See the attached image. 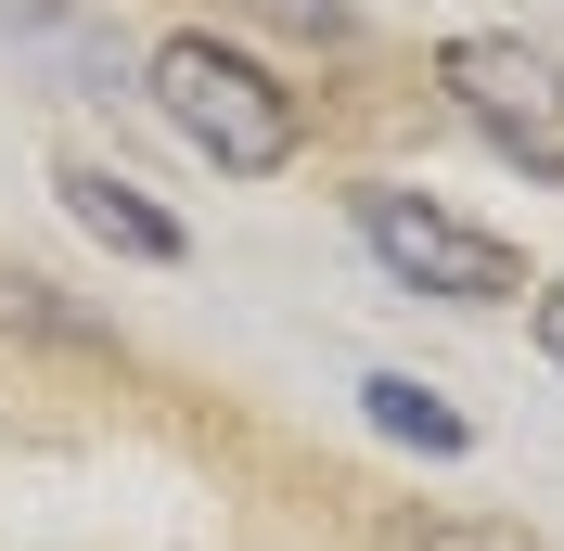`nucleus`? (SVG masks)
<instances>
[{
	"label": "nucleus",
	"instance_id": "1",
	"mask_svg": "<svg viewBox=\"0 0 564 551\" xmlns=\"http://www.w3.org/2000/svg\"><path fill=\"white\" fill-rule=\"evenodd\" d=\"M154 104H167V129L206 154V168H231V180H270V168H295L308 154V104L282 90L257 52H231V39H206V26H180V39H154Z\"/></svg>",
	"mask_w": 564,
	"mask_h": 551
},
{
	"label": "nucleus",
	"instance_id": "2",
	"mask_svg": "<svg viewBox=\"0 0 564 551\" xmlns=\"http://www.w3.org/2000/svg\"><path fill=\"white\" fill-rule=\"evenodd\" d=\"M436 90H449V116L488 141L500 168H527L539 193L564 180V65L539 39H500V26L436 39Z\"/></svg>",
	"mask_w": 564,
	"mask_h": 551
},
{
	"label": "nucleus",
	"instance_id": "3",
	"mask_svg": "<svg viewBox=\"0 0 564 551\" xmlns=\"http://www.w3.org/2000/svg\"><path fill=\"white\" fill-rule=\"evenodd\" d=\"M347 218H359V244L386 257V282H411V295H449V309H513V295H527V244L449 218L436 193H411V180H359Z\"/></svg>",
	"mask_w": 564,
	"mask_h": 551
},
{
	"label": "nucleus",
	"instance_id": "4",
	"mask_svg": "<svg viewBox=\"0 0 564 551\" xmlns=\"http://www.w3.org/2000/svg\"><path fill=\"white\" fill-rule=\"evenodd\" d=\"M52 193H65V218H77L90 244H116V257H141V270H180V257H193V231H180L141 180H116L104 154H65V168H52Z\"/></svg>",
	"mask_w": 564,
	"mask_h": 551
},
{
	"label": "nucleus",
	"instance_id": "5",
	"mask_svg": "<svg viewBox=\"0 0 564 551\" xmlns=\"http://www.w3.org/2000/svg\"><path fill=\"white\" fill-rule=\"evenodd\" d=\"M359 411H372V436L423 449V462H462V449H475V423H462L436 385H411V372H359Z\"/></svg>",
	"mask_w": 564,
	"mask_h": 551
},
{
	"label": "nucleus",
	"instance_id": "6",
	"mask_svg": "<svg viewBox=\"0 0 564 551\" xmlns=\"http://www.w3.org/2000/svg\"><path fill=\"white\" fill-rule=\"evenodd\" d=\"M0 334H39V346H104V321L65 309L39 270H0Z\"/></svg>",
	"mask_w": 564,
	"mask_h": 551
},
{
	"label": "nucleus",
	"instance_id": "7",
	"mask_svg": "<svg viewBox=\"0 0 564 551\" xmlns=\"http://www.w3.org/2000/svg\"><path fill=\"white\" fill-rule=\"evenodd\" d=\"M231 13H257V26H282V39H321V52L359 26V0H231Z\"/></svg>",
	"mask_w": 564,
	"mask_h": 551
},
{
	"label": "nucleus",
	"instance_id": "8",
	"mask_svg": "<svg viewBox=\"0 0 564 551\" xmlns=\"http://www.w3.org/2000/svg\"><path fill=\"white\" fill-rule=\"evenodd\" d=\"M398 551H539L527 526H475V514H436V526H398Z\"/></svg>",
	"mask_w": 564,
	"mask_h": 551
},
{
	"label": "nucleus",
	"instance_id": "9",
	"mask_svg": "<svg viewBox=\"0 0 564 551\" xmlns=\"http://www.w3.org/2000/svg\"><path fill=\"white\" fill-rule=\"evenodd\" d=\"M527 321H539V359L564 372V282H527Z\"/></svg>",
	"mask_w": 564,
	"mask_h": 551
}]
</instances>
